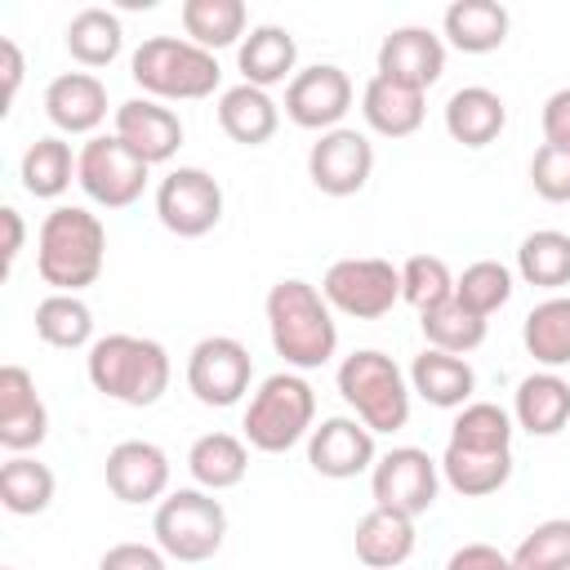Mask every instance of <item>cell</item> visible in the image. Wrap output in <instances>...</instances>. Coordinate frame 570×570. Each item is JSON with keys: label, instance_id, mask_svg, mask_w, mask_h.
Wrapping results in <instances>:
<instances>
[{"label": "cell", "instance_id": "ba28073f", "mask_svg": "<svg viewBox=\"0 0 570 570\" xmlns=\"http://www.w3.org/2000/svg\"><path fill=\"white\" fill-rule=\"evenodd\" d=\"M151 165L134 156L116 134H94L76 151V183L102 209H129L147 187Z\"/></svg>", "mask_w": 570, "mask_h": 570}, {"label": "cell", "instance_id": "ab89813d", "mask_svg": "<svg viewBox=\"0 0 570 570\" xmlns=\"http://www.w3.org/2000/svg\"><path fill=\"white\" fill-rule=\"evenodd\" d=\"M454 298L490 321L512 298V272L499 258H476L472 267H463V276H454Z\"/></svg>", "mask_w": 570, "mask_h": 570}, {"label": "cell", "instance_id": "83f0119b", "mask_svg": "<svg viewBox=\"0 0 570 570\" xmlns=\"http://www.w3.org/2000/svg\"><path fill=\"white\" fill-rule=\"evenodd\" d=\"M512 476V450H463V445H450L445 441V454H441V481L463 494V499H485V494H499Z\"/></svg>", "mask_w": 570, "mask_h": 570}, {"label": "cell", "instance_id": "74e56055", "mask_svg": "<svg viewBox=\"0 0 570 570\" xmlns=\"http://www.w3.org/2000/svg\"><path fill=\"white\" fill-rule=\"evenodd\" d=\"M517 272L525 285L539 289H566L570 285V236L557 227L530 232L517 249Z\"/></svg>", "mask_w": 570, "mask_h": 570}, {"label": "cell", "instance_id": "f1b7e54d", "mask_svg": "<svg viewBox=\"0 0 570 570\" xmlns=\"http://www.w3.org/2000/svg\"><path fill=\"white\" fill-rule=\"evenodd\" d=\"M508 27L512 18L499 0H454L441 18V31L459 53H494L508 40Z\"/></svg>", "mask_w": 570, "mask_h": 570}, {"label": "cell", "instance_id": "836d02e7", "mask_svg": "<svg viewBox=\"0 0 570 570\" xmlns=\"http://www.w3.org/2000/svg\"><path fill=\"white\" fill-rule=\"evenodd\" d=\"M521 343H525V352H530L543 370L570 365V294H552V298L534 303V307L525 312Z\"/></svg>", "mask_w": 570, "mask_h": 570}, {"label": "cell", "instance_id": "e0dca14e", "mask_svg": "<svg viewBox=\"0 0 570 570\" xmlns=\"http://www.w3.org/2000/svg\"><path fill=\"white\" fill-rule=\"evenodd\" d=\"M111 134L134 156H142L147 165H165L183 147V120H178V111L165 107V102H156V98H129V102H120L116 116H111Z\"/></svg>", "mask_w": 570, "mask_h": 570}, {"label": "cell", "instance_id": "7c38bea8", "mask_svg": "<svg viewBox=\"0 0 570 570\" xmlns=\"http://www.w3.org/2000/svg\"><path fill=\"white\" fill-rule=\"evenodd\" d=\"M254 379V356L240 338L232 334H209L187 352V387L200 405L227 410L249 392Z\"/></svg>", "mask_w": 570, "mask_h": 570}, {"label": "cell", "instance_id": "8d00e7d4", "mask_svg": "<svg viewBox=\"0 0 570 570\" xmlns=\"http://www.w3.org/2000/svg\"><path fill=\"white\" fill-rule=\"evenodd\" d=\"M419 330H423L428 347L450 352V356H463V352H472V347H481V343H485L490 321H485V316H476L472 307H463L459 298H445V303H436V307L419 312Z\"/></svg>", "mask_w": 570, "mask_h": 570}, {"label": "cell", "instance_id": "4316f807", "mask_svg": "<svg viewBox=\"0 0 570 570\" xmlns=\"http://www.w3.org/2000/svg\"><path fill=\"white\" fill-rule=\"evenodd\" d=\"M352 543H356V561L361 566H370V570H396L414 552V517L392 512V508H370L356 521Z\"/></svg>", "mask_w": 570, "mask_h": 570}, {"label": "cell", "instance_id": "d590c367", "mask_svg": "<svg viewBox=\"0 0 570 570\" xmlns=\"http://www.w3.org/2000/svg\"><path fill=\"white\" fill-rule=\"evenodd\" d=\"M53 490H58V481H53L49 463H40L31 454H9L4 459V468H0V503H4V512L40 517L53 503Z\"/></svg>", "mask_w": 570, "mask_h": 570}, {"label": "cell", "instance_id": "603a6c76", "mask_svg": "<svg viewBox=\"0 0 570 570\" xmlns=\"http://www.w3.org/2000/svg\"><path fill=\"white\" fill-rule=\"evenodd\" d=\"M361 116L374 134L383 138H410L419 134L428 107H423V89H410V85H396L387 76H370L365 89H361Z\"/></svg>", "mask_w": 570, "mask_h": 570}, {"label": "cell", "instance_id": "52a82bcc", "mask_svg": "<svg viewBox=\"0 0 570 570\" xmlns=\"http://www.w3.org/2000/svg\"><path fill=\"white\" fill-rule=\"evenodd\" d=\"M151 534H156V548L169 557V561H183V566H196V561H209L223 539H227V512L223 503L191 485V490H174L156 503V517H151Z\"/></svg>", "mask_w": 570, "mask_h": 570}, {"label": "cell", "instance_id": "681fc988", "mask_svg": "<svg viewBox=\"0 0 570 570\" xmlns=\"http://www.w3.org/2000/svg\"><path fill=\"white\" fill-rule=\"evenodd\" d=\"M4 570H9V566H4Z\"/></svg>", "mask_w": 570, "mask_h": 570}, {"label": "cell", "instance_id": "44dd1931", "mask_svg": "<svg viewBox=\"0 0 570 570\" xmlns=\"http://www.w3.org/2000/svg\"><path fill=\"white\" fill-rule=\"evenodd\" d=\"M512 423L530 436H557L570 428V383L557 370L525 374L512 396Z\"/></svg>", "mask_w": 570, "mask_h": 570}, {"label": "cell", "instance_id": "277c9868", "mask_svg": "<svg viewBox=\"0 0 570 570\" xmlns=\"http://www.w3.org/2000/svg\"><path fill=\"white\" fill-rule=\"evenodd\" d=\"M134 85L156 102H196L209 98L223 80V67L209 49L178 40V36H147L129 53Z\"/></svg>", "mask_w": 570, "mask_h": 570}, {"label": "cell", "instance_id": "7402d4cb", "mask_svg": "<svg viewBox=\"0 0 570 570\" xmlns=\"http://www.w3.org/2000/svg\"><path fill=\"white\" fill-rule=\"evenodd\" d=\"M294 62H298V40L289 36V27H276V22L249 27V36L236 49V67H240L245 85H254V89L294 80Z\"/></svg>", "mask_w": 570, "mask_h": 570}, {"label": "cell", "instance_id": "5b68a950", "mask_svg": "<svg viewBox=\"0 0 570 570\" xmlns=\"http://www.w3.org/2000/svg\"><path fill=\"white\" fill-rule=\"evenodd\" d=\"M245 445L263 454H285L316 428V392L298 370H276L267 374L249 405H245Z\"/></svg>", "mask_w": 570, "mask_h": 570}, {"label": "cell", "instance_id": "ee69618b", "mask_svg": "<svg viewBox=\"0 0 570 570\" xmlns=\"http://www.w3.org/2000/svg\"><path fill=\"white\" fill-rule=\"evenodd\" d=\"M98 570H169V557L156 543H111L98 557Z\"/></svg>", "mask_w": 570, "mask_h": 570}, {"label": "cell", "instance_id": "2e32d148", "mask_svg": "<svg viewBox=\"0 0 570 570\" xmlns=\"http://www.w3.org/2000/svg\"><path fill=\"white\" fill-rule=\"evenodd\" d=\"M107 490L120 503H160L169 494V454L156 441H120L102 463Z\"/></svg>", "mask_w": 570, "mask_h": 570}, {"label": "cell", "instance_id": "1f68e13d", "mask_svg": "<svg viewBox=\"0 0 570 570\" xmlns=\"http://www.w3.org/2000/svg\"><path fill=\"white\" fill-rule=\"evenodd\" d=\"M62 40H67V53H71L80 67L94 71V67H111V62L120 58V49H125V27H120V18H116L111 9L89 4V9H80V13L67 22Z\"/></svg>", "mask_w": 570, "mask_h": 570}, {"label": "cell", "instance_id": "ac0fdd59", "mask_svg": "<svg viewBox=\"0 0 570 570\" xmlns=\"http://www.w3.org/2000/svg\"><path fill=\"white\" fill-rule=\"evenodd\" d=\"M445 71V40L428 27H396L379 45V76L410 85V89H432Z\"/></svg>", "mask_w": 570, "mask_h": 570}, {"label": "cell", "instance_id": "4fadbf2b", "mask_svg": "<svg viewBox=\"0 0 570 570\" xmlns=\"http://www.w3.org/2000/svg\"><path fill=\"white\" fill-rule=\"evenodd\" d=\"M352 76L334 62H312L303 71H294V80L285 85V116L298 129H316L330 134L343 125V116L352 111Z\"/></svg>", "mask_w": 570, "mask_h": 570}, {"label": "cell", "instance_id": "9a60e30c", "mask_svg": "<svg viewBox=\"0 0 570 570\" xmlns=\"http://www.w3.org/2000/svg\"><path fill=\"white\" fill-rule=\"evenodd\" d=\"M379 459L374 450V432L352 419V414H334V419H321L307 436V463L316 476H330V481H352L361 472H370Z\"/></svg>", "mask_w": 570, "mask_h": 570}, {"label": "cell", "instance_id": "7bdbcfd3", "mask_svg": "<svg viewBox=\"0 0 570 570\" xmlns=\"http://www.w3.org/2000/svg\"><path fill=\"white\" fill-rule=\"evenodd\" d=\"M530 187L543 200L566 205L570 200V147H552V142L534 147V156H530Z\"/></svg>", "mask_w": 570, "mask_h": 570}, {"label": "cell", "instance_id": "60d3db41", "mask_svg": "<svg viewBox=\"0 0 570 570\" xmlns=\"http://www.w3.org/2000/svg\"><path fill=\"white\" fill-rule=\"evenodd\" d=\"M401 298L414 312H428V307L454 298V276H450L445 258H436V254H410L401 263Z\"/></svg>", "mask_w": 570, "mask_h": 570}, {"label": "cell", "instance_id": "bcb514c9", "mask_svg": "<svg viewBox=\"0 0 570 570\" xmlns=\"http://www.w3.org/2000/svg\"><path fill=\"white\" fill-rule=\"evenodd\" d=\"M539 125H543V142H552V147H570V85L557 89V94H548Z\"/></svg>", "mask_w": 570, "mask_h": 570}, {"label": "cell", "instance_id": "4dcf8cb0", "mask_svg": "<svg viewBox=\"0 0 570 570\" xmlns=\"http://www.w3.org/2000/svg\"><path fill=\"white\" fill-rule=\"evenodd\" d=\"M178 18H183L187 40L200 45V49H209V53H218V49H227V45L240 49V40L249 36V31H245V27H249L245 0H183Z\"/></svg>", "mask_w": 570, "mask_h": 570}, {"label": "cell", "instance_id": "c3c4849f", "mask_svg": "<svg viewBox=\"0 0 570 570\" xmlns=\"http://www.w3.org/2000/svg\"><path fill=\"white\" fill-rule=\"evenodd\" d=\"M0 223H4V272H13V263L22 254V240H27V223H22V214L13 205L0 209Z\"/></svg>", "mask_w": 570, "mask_h": 570}, {"label": "cell", "instance_id": "e575fe53", "mask_svg": "<svg viewBox=\"0 0 570 570\" xmlns=\"http://www.w3.org/2000/svg\"><path fill=\"white\" fill-rule=\"evenodd\" d=\"M36 334L58 352L94 347V307L80 294H45L36 303Z\"/></svg>", "mask_w": 570, "mask_h": 570}, {"label": "cell", "instance_id": "3957f363", "mask_svg": "<svg viewBox=\"0 0 570 570\" xmlns=\"http://www.w3.org/2000/svg\"><path fill=\"white\" fill-rule=\"evenodd\" d=\"M85 374L94 383V392H102L107 401L120 405H156L169 392V352L156 338H138V334H102L94 338L89 356H85Z\"/></svg>", "mask_w": 570, "mask_h": 570}, {"label": "cell", "instance_id": "ffe728a7", "mask_svg": "<svg viewBox=\"0 0 570 570\" xmlns=\"http://www.w3.org/2000/svg\"><path fill=\"white\" fill-rule=\"evenodd\" d=\"M45 116L58 134H98L107 120V85L94 71H62L45 89Z\"/></svg>", "mask_w": 570, "mask_h": 570}, {"label": "cell", "instance_id": "8fae6325", "mask_svg": "<svg viewBox=\"0 0 570 570\" xmlns=\"http://www.w3.org/2000/svg\"><path fill=\"white\" fill-rule=\"evenodd\" d=\"M436 490H441V463L419 445H396V450L379 454L370 468L374 508L423 517L436 503Z\"/></svg>", "mask_w": 570, "mask_h": 570}, {"label": "cell", "instance_id": "f35d334b", "mask_svg": "<svg viewBox=\"0 0 570 570\" xmlns=\"http://www.w3.org/2000/svg\"><path fill=\"white\" fill-rule=\"evenodd\" d=\"M512 414L494 401H468L450 423V445L463 450H512Z\"/></svg>", "mask_w": 570, "mask_h": 570}, {"label": "cell", "instance_id": "d6986e66", "mask_svg": "<svg viewBox=\"0 0 570 570\" xmlns=\"http://www.w3.org/2000/svg\"><path fill=\"white\" fill-rule=\"evenodd\" d=\"M49 436V410L22 365H0V445L27 454Z\"/></svg>", "mask_w": 570, "mask_h": 570}, {"label": "cell", "instance_id": "d6a6232c", "mask_svg": "<svg viewBox=\"0 0 570 570\" xmlns=\"http://www.w3.org/2000/svg\"><path fill=\"white\" fill-rule=\"evenodd\" d=\"M18 178H22V191H27V196H36V200H58V196L76 183V156H71V142L58 138V134L36 138V142L22 151Z\"/></svg>", "mask_w": 570, "mask_h": 570}, {"label": "cell", "instance_id": "7dc6e473", "mask_svg": "<svg viewBox=\"0 0 570 570\" xmlns=\"http://www.w3.org/2000/svg\"><path fill=\"white\" fill-rule=\"evenodd\" d=\"M0 71H4V111H9V102L18 98L22 71H27V62H22V49H18V40H13V36H4V40H0Z\"/></svg>", "mask_w": 570, "mask_h": 570}, {"label": "cell", "instance_id": "f546056e", "mask_svg": "<svg viewBox=\"0 0 570 570\" xmlns=\"http://www.w3.org/2000/svg\"><path fill=\"white\" fill-rule=\"evenodd\" d=\"M187 472H191V481H196L200 490H209V494L232 490V485H240L245 472H249V445H245L240 436H232V432H205V436H196L191 450H187Z\"/></svg>", "mask_w": 570, "mask_h": 570}, {"label": "cell", "instance_id": "30bf717a", "mask_svg": "<svg viewBox=\"0 0 570 570\" xmlns=\"http://www.w3.org/2000/svg\"><path fill=\"white\" fill-rule=\"evenodd\" d=\"M156 218L165 232L196 240L223 223V187L200 165H178L156 183Z\"/></svg>", "mask_w": 570, "mask_h": 570}, {"label": "cell", "instance_id": "cb8c5ba5", "mask_svg": "<svg viewBox=\"0 0 570 570\" xmlns=\"http://www.w3.org/2000/svg\"><path fill=\"white\" fill-rule=\"evenodd\" d=\"M410 392L423 396L436 410H463L472 401V392H476V374H472V365L463 356L423 347L410 361Z\"/></svg>", "mask_w": 570, "mask_h": 570}, {"label": "cell", "instance_id": "9c48e42d", "mask_svg": "<svg viewBox=\"0 0 570 570\" xmlns=\"http://www.w3.org/2000/svg\"><path fill=\"white\" fill-rule=\"evenodd\" d=\"M321 294L343 316L379 321L401 303V267L387 258H338L325 267Z\"/></svg>", "mask_w": 570, "mask_h": 570}, {"label": "cell", "instance_id": "484cf974", "mask_svg": "<svg viewBox=\"0 0 570 570\" xmlns=\"http://www.w3.org/2000/svg\"><path fill=\"white\" fill-rule=\"evenodd\" d=\"M508 125V102L485 85H463L445 102V134L463 147H490Z\"/></svg>", "mask_w": 570, "mask_h": 570}, {"label": "cell", "instance_id": "6da1fadb", "mask_svg": "<svg viewBox=\"0 0 570 570\" xmlns=\"http://www.w3.org/2000/svg\"><path fill=\"white\" fill-rule=\"evenodd\" d=\"M267 334L285 370H321L338 352V325L325 294L298 276H285L267 289Z\"/></svg>", "mask_w": 570, "mask_h": 570}, {"label": "cell", "instance_id": "8992f818", "mask_svg": "<svg viewBox=\"0 0 570 570\" xmlns=\"http://www.w3.org/2000/svg\"><path fill=\"white\" fill-rule=\"evenodd\" d=\"M338 396L356 410V419L370 432H401L410 423V374H401V365L379 352V347H361L352 356H343L338 365Z\"/></svg>", "mask_w": 570, "mask_h": 570}, {"label": "cell", "instance_id": "f6af8a7d", "mask_svg": "<svg viewBox=\"0 0 570 570\" xmlns=\"http://www.w3.org/2000/svg\"><path fill=\"white\" fill-rule=\"evenodd\" d=\"M445 570H517V561L508 552H499L494 543H463L450 552Z\"/></svg>", "mask_w": 570, "mask_h": 570}, {"label": "cell", "instance_id": "b9f144b4", "mask_svg": "<svg viewBox=\"0 0 570 570\" xmlns=\"http://www.w3.org/2000/svg\"><path fill=\"white\" fill-rule=\"evenodd\" d=\"M517 570H570V517L539 521L512 552Z\"/></svg>", "mask_w": 570, "mask_h": 570}, {"label": "cell", "instance_id": "5bb4252c", "mask_svg": "<svg viewBox=\"0 0 570 570\" xmlns=\"http://www.w3.org/2000/svg\"><path fill=\"white\" fill-rule=\"evenodd\" d=\"M370 174H374V142L361 129L338 125V129L321 134L307 151V178L325 196H338V200L356 196L370 183Z\"/></svg>", "mask_w": 570, "mask_h": 570}, {"label": "cell", "instance_id": "d4e9b609", "mask_svg": "<svg viewBox=\"0 0 570 570\" xmlns=\"http://www.w3.org/2000/svg\"><path fill=\"white\" fill-rule=\"evenodd\" d=\"M218 129L240 147H263L281 129V107L267 89H254L240 80L218 94Z\"/></svg>", "mask_w": 570, "mask_h": 570}, {"label": "cell", "instance_id": "7a4b0ae2", "mask_svg": "<svg viewBox=\"0 0 570 570\" xmlns=\"http://www.w3.org/2000/svg\"><path fill=\"white\" fill-rule=\"evenodd\" d=\"M107 227L85 205H53L36 236V272L53 294H80L102 276Z\"/></svg>", "mask_w": 570, "mask_h": 570}]
</instances>
